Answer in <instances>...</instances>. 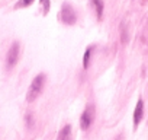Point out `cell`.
Segmentation results:
<instances>
[{"mask_svg": "<svg viewBox=\"0 0 148 140\" xmlns=\"http://www.w3.org/2000/svg\"><path fill=\"white\" fill-rule=\"evenodd\" d=\"M44 86H45V75L41 73L32 80V83L28 89V94H26V101L28 102H35L39 98V95L42 94Z\"/></svg>", "mask_w": 148, "mask_h": 140, "instance_id": "obj_1", "label": "cell"}, {"mask_svg": "<svg viewBox=\"0 0 148 140\" xmlns=\"http://www.w3.org/2000/svg\"><path fill=\"white\" fill-rule=\"evenodd\" d=\"M31 121H32V115H31V114H28V115H26V123H28V125H29V127L32 125V123H31Z\"/></svg>", "mask_w": 148, "mask_h": 140, "instance_id": "obj_11", "label": "cell"}, {"mask_svg": "<svg viewBox=\"0 0 148 140\" xmlns=\"http://www.w3.org/2000/svg\"><path fill=\"white\" fill-rule=\"evenodd\" d=\"M19 54H21V45H19V42H13L6 54V69L8 70H12L16 66V63L19 60Z\"/></svg>", "mask_w": 148, "mask_h": 140, "instance_id": "obj_4", "label": "cell"}, {"mask_svg": "<svg viewBox=\"0 0 148 140\" xmlns=\"http://www.w3.org/2000/svg\"><path fill=\"white\" fill-rule=\"evenodd\" d=\"M142 117H144V102H142V99L139 98L138 102H136L135 111H134V127H135V128L139 125Z\"/></svg>", "mask_w": 148, "mask_h": 140, "instance_id": "obj_5", "label": "cell"}, {"mask_svg": "<svg viewBox=\"0 0 148 140\" xmlns=\"http://www.w3.org/2000/svg\"><path fill=\"white\" fill-rule=\"evenodd\" d=\"M95 121V105L93 104H87L86 110L83 111L82 117H80V127L82 130L87 131L90 128V125L93 124Z\"/></svg>", "mask_w": 148, "mask_h": 140, "instance_id": "obj_3", "label": "cell"}, {"mask_svg": "<svg viewBox=\"0 0 148 140\" xmlns=\"http://www.w3.org/2000/svg\"><path fill=\"white\" fill-rule=\"evenodd\" d=\"M60 19L62 24L65 25H74L77 22V15H76V10L74 8L70 5V3H64L62 8H61V13H60Z\"/></svg>", "mask_w": 148, "mask_h": 140, "instance_id": "obj_2", "label": "cell"}, {"mask_svg": "<svg viewBox=\"0 0 148 140\" xmlns=\"http://www.w3.org/2000/svg\"><path fill=\"white\" fill-rule=\"evenodd\" d=\"M93 6L96 9L97 19L102 21V18H103V2H102V0H93Z\"/></svg>", "mask_w": 148, "mask_h": 140, "instance_id": "obj_7", "label": "cell"}, {"mask_svg": "<svg viewBox=\"0 0 148 140\" xmlns=\"http://www.w3.org/2000/svg\"><path fill=\"white\" fill-rule=\"evenodd\" d=\"M41 5H42V10H44V15H48L49 12V0H41Z\"/></svg>", "mask_w": 148, "mask_h": 140, "instance_id": "obj_10", "label": "cell"}, {"mask_svg": "<svg viewBox=\"0 0 148 140\" xmlns=\"http://www.w3.org/2000/svg\"><path fill=\"white\" fill-rule=\"evenodd\" d=\"M35 0H19V2L15 5V9H23V8H28L31 6Z\"/></svg>", "mask_w": 148, "mask_h": 140, "instance_id": "obj_9", "label": "cell"}, {"mask_svg": "<svg viewBox=\"0 0 148 140\" xmlns=\"http://www.w3.org/2000/svg\"><path fill=\"white\" fill-rule=\"evenodd\" d=\"M92 47H89L87 50H86V53H84V57H83V69L84 70H87L89 69V66H90V58H92Z\"/></svg>", "mask_w": 148, "mask_h": 140, "instance_id": "obj_8", "label": "cell"}, {"mask_svg": "<svg viewBox=\"0 0 148 140\" xmlns=\"http://www.w3.org/2000/svg\"><path fill=\"white\" fill-rule=\"evenodd\" d=\"M57 140H71V125H70V124H65V125L60 130Z\"/></svg>", "mask_w": 148, "mask_h": 140, "instance_id": "obj_6", "label": "cell"}]
</instances>
